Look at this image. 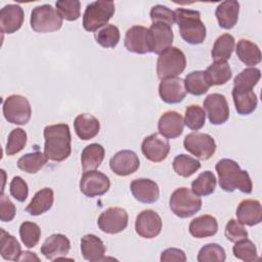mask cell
Instances as JSON below:
<instances>
[{
    "instance_id": "obj_1",
    "label": "cell",
    "mask_w": 262,
    "mask_h": 262,
    "mask_svg": "<svg viewBox=\"0 0 262 262\" xmlns=\"http://www.w3.org/2000/svg\"><path fill=\"white\" fill-rule=\"evenodd\" d=\"M43 135L45 139L44 154L48 160L62 162L70 157L72 152V136L68 124L48 125L44 128Z\"/></svg>"
},
{
    "instance_id": "obj_2",
    "label": "cell",
    "mask_w": 262,
    "mask_h": 262,
    "mask_svg": "<svg viewBox=\"0 0 262 262\" xmlns=\"http://www.w3.org/2000/svg\"><path fill=\"white\" fill-rule=\"evenodd\" d=\"M218 174L220 187L226 192H232L239 189L244 193H251L253 184L249 173L242 170L239 165L230 159H222L215 166Z\"/></svg>"
},
{
    "instance_id": "obj_3",
    "label": "cell",
    "mask_w": 262,
    "mask_h": 262,
    "mask_svg": "<svg viewBox=\"0 0 262 262\" xmlns=\"http://www.w3.org/2000/svg\"><path fill=\"white\" fill-rule=\"evenodd\" d=\"M174 13L182 39L191 45L202 44L205 41L207 30L201 19V13L198 10L185 8H177Z\"/></svg>"
},
{
    "instance_id": "obj_4",
    "label": "cell",
    "mask_w": 262,
    "mask_h": 262,
    "mask_svg": "<svg viewBox=\"0 0 262 262\" xmlns=\"http://www.w3.org/2000/svg\"><path fill=\"white\" fill-rule=\"evenodd\" d=\"M202 199L187 187L175 189L169 200L170 210L179 218H188L198 213L202 208Z\"/></svg>"
},
{
    "instance_id": "obj_5",
    "label": "cell",
    "mask_w": 262,
    "mask_h": 262,
    "mask_svg": "<svg viewBox=\"0 0 262 262\" xmlns=\"http://www.w3.org/2000/svg\"><path fill=\"white\" fill-rule=\"evenodd\" d=\"M115 13L113 1H94L86 6L83 14V28L87 32H96L107 25Z\"/></svg>"
},
{
    "instance_id": "obj_6",
    "label": "cell",
    "mask_w": 262,
    "mask_h": 262,
    "mask_svg": "<svg viewBox=\"0 0 262 262\" xmlns=\"http://www.w3.org/2000/svg\"><path fill=\"white\" fill-rule=\"evenodd\" d=\"M186 67V57L177 47H169L162 52L157 60V75L163 80L166 78L178 77Z\"/></svg>"
},
{
    "instance_id": "obj_7",
    "label": "cell",
    "mask_w": 262,
    "mask_h": 262,
    "mask_svg": "<svg viewBox=\"0 0 262 262\" xmlns=\"http://www.w3.org/2000/svg\"><path fill=\"white\" fill-rule=\"evenodd\" d=\"M30 25L37 33L56 32L62 27V17L51 5L43 4L33 8Z\"/></svg>"
},
{
    "instance_id": "obj_8",
    "label": "cell",
    "mask_w": 262,
    "mask_h": 262,
    "mask_svg": "<svg viewBox=\"0 0 262 262\" xmlns=\"http://www.w3.org/2000/svg\"><path fill=\"white\" fill-rule=\"evenodd\" d=\"M2 112L5 120L14 125H26L32 116V107L27 97L12 94L3 101Z\"/></svg>"
},
{
    "instance_id": "obj_9",
    "label": "cell",
    "mask_w": 262,
    "mask_h": 262,
    "mask_svg": "<svg viewBox=\"0 0 262 262\" xmlns=\"http://www.w3.org/2000/svg\"><path fill=\"white\" fill-rule=\"evenodd\" d=\"M184 148L201 161H207L216 151V142L214 138L207 133L191 132L183 140Z\"/></svg>"
},
{
    "instance_id": "obj_10",
    "label": "cell",
    "mask_w": 262,
    "mask_h": 262,
    "mask_svg": "<svg viewBox=\"0 0 262 262\" xmlns=\"http://www.w3.org/2000/svg\"><path fill=\"white\" fill-rule=\"evenodd\" d=\"M80 191L88 198L100 196L106 193L111 187L110 178L97 170L84 171L80 180Z\"/></svg>"
},
{
    "instance_id": "obj_11",
    "label": "cell",
    "mask_w": 262,
    "mask_h": 262,
    "mask_svg": "<svg viewBox=\"0 0 262 262\" xmlns=\"http://www.w3.org/2000/svg\"><path fill=\"white\" fill-rule=\"evenodd\" d=\"M129 216L125 209L120 207H111L104 210L97 219V225L102 232L116 234L126 229Z\"/></svg>"
},
{
    "instance_id": "obj_12",
    "label": "cell",
    "mask_w": 262,
    "mask_h": 262,
    "mask_svg": "<svg viewBox=\"0 0 262 262\" xmlns=\"http://www.w3.org/2000/svg\"><path fill=\"white\" fill-rule=\"evenodd\" d=\"M203 104L211 124L221 125L228 120L229 106L223 94L211 93L207 95Z\"/></svg>"
},
{
    "instance_id": "obj_13",
    "label": "cell",
    "mask_w": 262,
    "mask_h": 262,
    "mask_svg": "<svg viewBox=\"0 0 262 262\" xmlns=\"http://www.w3.org/2000/svg\"><path fill=\"white\" fill-rule=\"evenodd\" d=\"M141 151L148 161L159 163L164 161L169 155L170 143L160 133H154L143 139Z\"/></svg>"
},
{
    "instance_id": "obj_14",
    "label": "cell",
    "mask_w": 262,
    "mask_h": 262,
    "mask_svg": "<svg viewBox=\"0 0 262 262\" xmlns=\"http://www.w3.org/2000/svg\"><path fill=\"white\" fill-rule=\"evenodd\" d=\"M163 226L161 216L154 210L141 211L135 220V231L143 238H154L161 233Z\"/></svg>"
},
{
    "instance_id": "obj_15",
    "label": "cell",
    "mask_w": 262,
    "mask_h": 262,
    "mask_svg": "<svg viewBox=\"0 0 262 262\" xmlns=\"http://www.w3.org/2000/svg\"><path fill=\"white\" fill-rule=\"evenodd\" d=\"M70 250L71 242L62 233H53L48 236L40 249L41 254L50 261L64 259Z\"/></svg>"
},
{
    "instance_id": "obj_16",
    "label": "cell",
    "mask_w": 262,
    "mask_h": 262,
    "mask_svg": "<svg viewBox=\"0 0 262 262\" xmlns=\"http://www.w3.org/2000/svg\"><path fill=\"white\" fill-rule=\"evenodd\" d=\"M140 161L136 152L130 149H123L116 152L110 160L112 171L119 176H128L138 170Z\"/></svg>"
},
{
    "instance_id": "obj_17",
    "label": "cell",
    "mask_w": 262,
    "mask_h": 262,
    "mask_svg": "<svg viewBox=\"0 0 262 262\" xmlns=\"http://www.w3.org/2000/svg\"><path fill=\"white\" fill-rule=\"evenodd\" d=\"M148 36L150 52L159 55L171 47L174 38L172 28L161 23L152 24L148 28Z\"/></svg>"
},
{
    "instance_id": "obj_18",
    "label": "cell",
    "mask_w": 262,
    "mask_h": 262,
    "mask_svg": "<svg viewBox=\"0 0 262 262\" xmlns=\"http://www.w3.org/2000/svg\"><path fill=\"white\" fill-rule=\"evenodd\" d=\"M124 45L129 52L145 54L150 52L148 29L143 26H133L129 28L125 35Z\"/></svg>"
},
{
    "instance_id": "obj_19",
    "label": "cell",
    "mask_w": 262,
    "mask_h": 262,
    "mask_svg": "<svg viewBox=\"0 0 262 262\" xmlns=\"http://www.w3.org/2000/svg\"><path fill=\"white\" fill-rule=\"evenodd\" d=\"M184 81L178 77L163 79L159 85L161 99L169 104L181 102L186 96Z\"/></svg>"
},
{
    "instance_id": "obj_20",
    "label": "cell",
    "mask_w": 262,
    "mask_h": 262,
    "mask_svg": "<svg viewBox=\"0 0 262 262\" xmlns=\"http://www.w3.org/2000/svg\"><path fill=\"white\" fill-rule=\"evenodd\" d=\"M130 190L135 200L143 204L156 203L160 198L159 185L148 178H137L130 183Z\"/></svg>"
},
{
    "instance_id": "obj_21",
    "label": "cell",
    "mask_w": 262,
    "mask_h": 262,
    "mask_svg": "<svg viewBox=\"0 0 262 262\" xmlns=\"http://www.w3.org/2000/svg\"><path fill=\"white\" fill-rule=\"evenodd\" d=\"M25 19V13L18 4L5 5L0 10V29L2 33L13 34L18 31Z\"/></svg>"
},
{
    "instance_id": "obj_22",
    "label": "cell",
    "mask_w": 262,
    "mask_h": 262,
    "mask_svg": "<svg viewBox=\"0 0 262 262\" xmlns=\"http://www.w3.org/2000/svg\"><path fill=\"white\" fill-rule=\"evenodd\" d=\"M184 128V120L182 116L175 111L165 112L159 119L158 130L165 138L174 139L179 137Z\"/></svg>"
},
{
    "instance_id": "obj_23",
    "label": "cell",
    "mask_w": 262,
    "mask_h": 262,
    "mask_svg": "<svg viewBox=\"0 0 262 262\" xmlns=\"http://www.w3.org/2000/svg\"><path fill=\"white\" fill-rule=\"evenodd\" d=\"M237 221L244 225L254 226L262 221V207L258 200H243L235 211Z\"/></svg>"
},
{
    "instance_id": "obj_24",
    "label": "cell",
    "mask_w": 262,
    "mask_h": 262,
    "mask_svg": "<svg viewBox=\"0 0 262 262\" xmlns=\"http://www.w3.org/2000/svg\"><path fill=\"white\" fill-rule=\"evenodd\" d=\"M106 248L103 242L94 234H85L81 238V253L85 260L99 262L105 260Z\"/></svg>"
},
{
    "instance_id": "obj_25",
    "label": "cell",
    "mask_w": 262,
    "mask_h": 262,
    "mask_svg": "<svg viewBox=\"0 0 262 262\" xmlns=\"http://www.w3.org/2000/svg\"><path fill=\"white\" fill-rule=\"evenodd\" d=\"M239 3L235 0H226L218 4L215 10V15L219 26L222 29H232L238 19Z\"/></svg>"
},
{
    "instance_id": "obj_26",
    "label": "cell",
    "mask_w": 262,
    "mask_h": 262,
    "mask_svg": "<svg viewBox=\"0 0 262 262\" xmlns=\"http://www.w3.org/2000/svg\"><path fill=\"white\" fill-rule=\"evenodd\" d=\"M74 129L77 136L82 140L94 138L100 129L99 121L90 114H80L74 120Z\"/></svg>"
},
{
    "instance_id": "obj_27",
    "label": "cell",
    "mask_w": 262,
    "mask_h": 262,
    "mask_svg": "<svg viewBox=\"0 0 262 262\" xmlns=\"http://www.w3.org/2000/svg\"><path fill=\"white\" fill-rule=\"evenodd\" d=\"M232 98L235 106V111L238 115L248 116L255 112L258 104V98L256 93L250 89H232Z\"/></svg>"
},
{
    "instance_id": "obj_28",
    "label": "cell",
    "mask_w": 262,
    "mask_h": 262,
    "mask_svg": "<svg viewBox=\"0 0 262 262\" xmlns=\"http://www.w3.org/2000/svg\"><path fill=\"white\" fill-rule=\"evenodd\" d=\"M53 201V190L50 187H44L35 193L25 210L32 216H40L51 209Z\"/></svg>"
},
{
    "instance_id": "obj_29",
    "label": "cell",
    "mask_w": 262,
    "mask_h": 262,
    "mask_svg": "<svg viewBox=\"0 0 262 262\" xmlns=\"http://www.w3.org/2000/svg\"><path fill=\"white\" fill-rule=\"evenodd\" d=\"M188 230L193 237H210L217 233L218 222L217 219L211 215H201L191 220Z\"/></svg>"
},
{
    "instance_id": "obj_30",
    "label": "cell",
    "mask_w": 262,
    "mask_h": 262,
    "mask_svg": "<svg viewBox=\"0 0 262 262\" xmlns=\"http://www.w3.org/2000/svg\"><path fill=\"white\" fill-rule=\"evenodd\" d=\"M235 52L239 60L250 68L257 66L261 61L260 48L250 40L241 39L235 46Z\"/></svg>"
},
{
    "instance_id": "obj_31",
    "label": "cell",
    "mask_w": 262,
    "mask_h": 262,
    "mask_svg": "<svg viewBox=\"0 0 262 262\" xmlns=\"http://www.w3.org/2000/svg\"><path fill=\"white\" fill-rule=\"evenodd\" d=\"M105 150L101 144H88L81 154V165L84 171L96 170L104 159Z\"/></svg>"
},
{
    "instance_id": "obj_32",
    "label": "cell",
    "mask_w": 262,
    "mask_h": 262,
    "mask_svg": "<svg viewBox=\"0 0 262 262\" xmlns=\"http://www.w3.org/2000/svg\"><path fill=\"white\" fill-rule=\"evenodd\" d=\"M205 75L210 85L214 86L227 83L232 76V72L227 61L215 60L207 68V70L205 71Z\"/></svg>"
},
{
    "instance_id": "obj_33",
    "label": "cell",
    "mask_w": 262,
    "mask_h": 262,
    "mask_svg": "<svg viewBox=\"0 0 262 262\" xmlns=\"http://www.w3.org/2000/svg\"><path fill=\"white\" fill-rule=\"evenodd\" d=\"M0 254L7 261H18L21 254V248L17 239L3 228H0Z\"/></svg>"
},
{
    "instance_id": "obj_34",
    "label": "cell",
    "mask_w": 262,
    "mask_h": 262,
    "mask_svg": "<svg viewBox=\"0 0 262 262\" xmlns=\"http://www.w3.org/2000/svg\"><path fill=\"white\" fill-rule=\"evenodd\" d=\"M235 47L234 37L228 33L219 36L211 50V56L214 60H227L231 57V54Z\"/></svg>"
},
{
    "instance_id": "obj_35",
    "label": "cell",
    "mask_w": 262,
    "mask_h": 262,
    "mask_svg": "<svg viewBox=\"0 0 262 262\" xmlns=\"http://www.w3.org/2000/svg\"><path fill=\"white\" fill-rule=\"evenodd\" d=\"M183 81L186 92L195 96L205 94L211 87L205 75V71H193L187 74Z\"/></svg>"
},
{
    "instance_id": "obj_36",
    "label": "cell",
    "mask_w": 262,
    "mask_h": 262,
    "mask_svg": "<svg viewBox=\"0 0 262 262\" xmlns=\"http://www.w3.org/2000/svg\"><path fill=\"white\" fill-rule=\"evenodd\" d=\"M47 161H48V158L45 156L44 152H41V151L29 152L18 159L17 167L18 169H20L26 173L35 174L45 166Z\"/></svg>"
},
{
    "instance_id": "obj_37",
    "label": "cell",
    "mask_w": 262,
    "mask_h": 262,
    "mask_svg": "<svg viewBox=\"0 0 262 262\" xmlns=\"http://www.w3.org/2000/svg\"><path fill=\"white\" fill-rule=\"evenodd\" d=\"M216 184L217 180L213 172L205 171L191 182V190L199 196H207L215 191Z\"/></svg>"
},
{
    "instance_id": "obj_38",
    "label": "cell",
    "mask_w": 262,
    "mask_h": 262,
    "mask_svg": "<svg viewBox=\"0 0 262 262\" xmlns=\"http://www.w3.org/2000/svg\"><path fill=\"white\" fill-rule=\"evenodd\" d=\"M172 166L177 175L187 178L193 175L201 168V163L190 156L181 154L174 158Z\"/></svg>"
},
{
    "instance_id": "obj_39",
    "label": "cell",
    "mask_w": 262,
    "mask_h": 262,
    "mask_svg": "<svg viewBox=\"0 0 262 262\" xmlns=\"http://www.w3.org/2000/svg\"><path fill=\"white\" fill-rule=\"evenodd\" d=\"M120 37L119 28L112 24H107L94 33L96 43L104 48H115L120 41Z\"/></svg>"
},
{
    "instance_id": "obj_40",
    "label": "cell",
    "mask_w": 262,
    "mask_h": 262,
    "mask_svg": "<svg viewBox=\"0 0 262 262\" xmlns=\"http://www.w3.org/2000/svg\"><path fill=\"white\" fill-rule=\"evenodd\" d=\"M261 77V71L255 67L247 68L237 74L233 80V87L239 89H250L257 85Z\"/></svg>"
},
{
    "instance_id": "obj_41",
    "label": "cell",
    "mask_w": 262,
    "mask_h": 262,
    "mask_svg": "<svg viewBox=\"0 0 262 262\" xmlns=\"http://www.w3.org/2000/svg\"><path fill=\"white\" fill-rule=\"evenodd\" d=\"M232 252L235 258L245 262H255L259 260L257 248L252 241L248 239V237L235 242Z\"/></svg>"
},
{
    "instance_id": "obj_42",
    "label": "cell",
    "mask_w": 262,
    "mask_h": 262,
    "mask_svg": "<svg viewBox=\"0 0 262 262\" xmlns=\"http://www.w3.org/2000/svg\"><path fill=\"white\" fill-rule=\"evenodd\" d=\"M19 236L27 248H34L37 246L41 237L40 226L35 222L25 221L19 226Z\"/></svg>"
},
{
    "instance_id": "obj_43",
    "label": "cell",
    "mask_w": 262,
    "mask_h": 262,
    "mask_svg": "<svg viewBox=\"0 0 262 262\" xmlns=\"http://www.w3.org/2000/svg\"><path fill=\"white\" fill-rule=\"evenodd\" d=\"M183 120L184 125H186L190 130L198 131L202 129L206 123L205 110L198 104H191L186 107Z\"/></svg>"
},
{
    "instance_id": "obj_44",
    "label": "cell",
    "mask_w": 262,
    "mask_h": 262,
    "mask_svg": "<svg viewBox=\"0 0 262 262\" xmlns=\"http://www.w3.org/2000/svg\"><path fill=\"white\" fill-rule=\"evenodd\" d=\"M226 253L224 249L215 243L207 244L202 247L198 254L199 262H224Z\"/></svg>"
},
{
    "instance_id": "obj_45",
    "label": "cell",
    "mask_w": 262,
    "mask_h": 262,
    "mask_svg": "<svg viewBox=\"0 0 262 262\" xmlns=\"http://www.w3.org/2000/svg\"><path fill=\"white\" fill-rule=\"evenodd\" d=\"M27 144V133L21 128H15L10 131L8 134L6 146H5V152L7 156H13L20 150L24 149V147Z\"/></svg>"
},
{
    "instance_id": "obj_46",
    "label": "cell",
    "mask_w": 262,
    "mask_h": 262,
    "mask_svg": "<svg viewBox=\"0 0 262 262\" xmlns=\"http://www.w3.org/2000/svg\"><path fill=\"white\" fill-rule=\"evenodd\" d=\"M55 6L62 19L74 21L81 15V3L78 0H59L56 1Z\"/></svg>"
},
{
    "instance_id": "obj_47",
    "label": "cell",
    "mask_w": 262,
    "mask_h": 262,
    "mask_svg": "<svg viewBox=\"0 0 262 262\" xmlns=\"http://www.w3.org/2000/svg\"><path fill=\"white\" fill-rule=\"evenodd\" d=\"M149 16H150L152 24L161 23V24H165V25L172 27L175 23L174 11L172 9H170L169 7L161 5V4L152 6V8L150 9Z\"/></svg>"
},
{
    "instance_id": "obj_48",
    "label": "cell",
    "mask_w": 262,
    "mask_h": 262,
    "mask_svg": "<svg viewBox=\"0 0 262 262\" xmlns=\"http://www.w3.org/2000/svg\"><path fill=\"white\" fill-rule=\"evenodd\" d=\"M224 234L226 238L232 243L248 237V231L245 228L244 224H242L239 221L235 219H230L226 223Z\"/></svg>"
},
{
    "instance_id": "obj_49",
    "label": "cell",
    "mask_w": 262,
    "mask_h": 262,
    "mask_svg": "<svg viewBox=\"0 0 262 262\" xmlns=\"http://www.w3.org/2000/svg\"><path fill=\"white\" fill-rule=\"evenodd\" d=\"M9 190L11 196H13L16 201L23 203L27 200L29 194V187L27 182L20 176H14L10 181Z\"/></svg>"
},
{
    "instance_id": "obj_50",
    "label": "cell",
    "mask_w": 262,
    "mask_h": 262,
    "mask_svg": "<svg viewBox=\"0 0 262 262\" xmlns=\"http://www.w3.org/2000/svg\"><path fill=\"white\" fill-rule=\"evenodd\" d=\"M16 214V208L10 199L3 192L0 196V220L2 222L11 221Z\"/></svg>"
},
{
    "instance_id": "obj_51",
    "label": "cell",
    "mask_w": 262,
    "mask_h": 262,
    "mask_svg": "<svg viewBox=\"0 0 262 262\" xmlns=\"http://www.w3.org/2000/svg\"><path fill=\"white\" fill-rule=\"evenodd\" d=\"M161 262H185L186 255L184 251L177 248H169L161 253Z\"/></svg>"
},
{
    "instance_id": "obj_52",
    "label": "cell",
    "mask_w": 262,
    "mask_h": 262,
    "mask_svg": "<svg viewBox=\"0 0 262 262\" xmlns=\"http://www.w3.org/2000/svg\"><path fill=\"white\" fill-rule=\"evenodd\" d=\"M40 261L39 257H37L35 255V253H32L30 251H25V252H21L19 258H18V261Z\"/></svg>"
}]
</instances>
